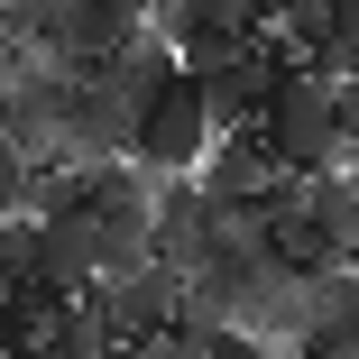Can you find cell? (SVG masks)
I'll return each instance as SVG.
<instances>
[{"label": "cell", "instance_id": "3", "mask_svg": "<svg viewBox=\"0 0 359 359\" xmlns=\"http://www.w3.org/2000/svg\"><path fill=\"white\" fill-rule=\"evenodd\" d=\"M285 74H295V55H285L276 37H240L231 55H212L194 83H203V102H212V129H258Z\"/></svg>", "mask_w": 359, "mask_h": 359}, {"label": "cell", "instance_id": "2", "mask_svg": "<svg viewBox=\"0 0 359 359\" xmlns=\"http://www.w3.org/2000/svg\"><path fill=\"white\" fill-rule=\"evenodd\" d=\"M212 138H222V129H212V102H203V83H194V74H175L157 102H138L129 157L148 166L157 184H166V175H194V166L212 157Z\"/></svg>", "mask_w": 359, "mask_h": 359}, {"label": "cell", "instance_id": "7", "mask_svg": "<svg viewBox=\"0 0 359 359\" xmlns=\"http://www.w3.org/2000/svg\"><path fill=\"white\" fill-rule=\"evenodd\" d=\"M102 74H111V83H120V102L138 111V102H157V93L184 74V55H175V37H166V28H148V37H129V46L102 65Z\"/></svg>", "mask_w": 359, "mask_h": 359}, {"label": "cell", "instance_id": "8", "mask_svg": "<svg viewBox=\"0 0 359 359\" xmlns=\"http://www.w3.org/2000/svg\"><path fill=\"white\" fill-rule=\"evenodd\" d=\"M28 184H37V157L0 138V222H19V212H28Z\"/></svg>", "mask_w": 359, "mask_h": 359}, {"label": "cell", "instance_id": "6", "mask_svg": "<svg viewBox=\"0 0 359 359\" xmlns=\"http://www.w3.org/2000/svg\"><path fill=\"white\" fill-rule=\"evenodd\" d=\"M203 249H212V203H203V184H194V175H166V184H157L148 258H157V267H175V276H194V267H203Z\"/></svg>", "mask_w": 359, "mask_h": 359}, {"label": "cell", "instance_id": "4", "mask_svg": "<svg viewBox=\"0 0 359 359\" xmlns=\"http://www.w3.org/2000/svg\"><path fill=\"white\" fill-rule=\"evenodd\" d=\"M194 184H203L212 212H240V203L285 194V175H276V157H267V138H258V129H222V138H212V157L194 166Z\"/></svg>", "mask_w": 359, "mask_h": 359}, {"label": "cell", "instance_id": "10", "mask_svg": "<svg viewBox=\"0 0 359 359\" xmlns=\"http://www.w3.org/2000/svg\"><path fill=\"white\" fill-rule=\"evenodd\" d=\"M10 313H19V276H0V359H10Z\"/></svg>", "mask_w": 359, "mask_h": 359}, {"label": "cell", "instance_id": "5", "mask_svg": "<svg viewBox=\"0 0 359 359\" xmlns=\"http://www.w3.org/2000/svg\"><path fill=\"white\" fill-rule=\"evenodd\" d=\"M102 304H111V323H120V350H138V341H166V332H175V313H184V276L148 258L138 276L102 285Z\"/></svg>", "mask_w": 359, "mask_h": 359}, {"label": "cell", "instance_id": "9", "mask_svg": "<svg viewBox=\"0 0 359 359\" xmlns=\"http://www.w3.org/2000/svg\"><path fill=\"white\" fill-rule=\"evenodd\" d=\"M341 148L359 157V83H341Z\"/></svg>", "mask_w": 359, "mask_h": 359}, {"label": "cell", "instance_id": "1", "mask_svg": "<svg viewBox=\"0 0 359 359\" xmlns=\"http://www.w3.org/2000/svg\"><path fill=\"white\" fill-rule=\"evenodd\" d=\"M258 138H267V157H276V175H285V184L332 175V166L350 157V148H341V83H332V74H313V65H295V74L276 83V102H267Z\"/></svg>", "mask_w": 359, "mask_h": 359}]
</instances>
